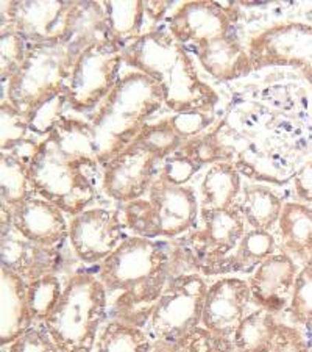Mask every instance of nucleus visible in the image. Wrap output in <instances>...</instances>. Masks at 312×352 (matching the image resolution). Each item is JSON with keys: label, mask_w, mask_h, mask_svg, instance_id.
<instances>
[{"label": "nucleus", "mask_w": 312, "mask_h": 352, "mask_svg": "<svg viewBox=\"0 0 312 352\" xmlns=\"http://www.w3.org/2000/svg\"><path fill=\"white\" fill-rule=\"evenodd\" d=\"M99 166L93 126L62 115L30 158L33 191L73 218L97 199L94 175Z\"/></svg>", "instance_id": "nucleus-1"}, {"label": "nucleus", "mask_w": 312, "mask_h": 352, "mask_svg": "<svg viewBox=\"0 0 312 352\" xmlns=\"http://www.w3.org/2000/svg\"><path fill=\"white\" fill-rule=\"evenodd\" d=\"M170 276V241L125 238L97 271L110 299L111 320L145 329Z\"/></svg>", "instance_id": "nucleus-2"}, {"label": "nucleus", "mask_w": 312, "mask_h": 352, "mask_svg": "<svg viewBox=\"0 0 312 352\" xmlns=\"http://www.w3.org/2000/svg\"><path fill=\"white\" fill-rule=\"evenodd\" d=\"M123 63L160 87L164 105L173 113H213L219 94L198 76L194 60L169 32H150L123 49Z\"/></svg>", "instance_id": "nucleus-3"}, {"label": "nucleus", "mask_w": 312, "mask_h": 352, "mask_svg": "<svg viewBox=\"0 0 312 352\" xmlns=\"http://www.w3.org/2000/svg\"><path fill=\"white\" fill-rule=\"evenodd\" d=\"M163 105L161 89L150 77L138 71L123 74L89 119L100 164L132 144Z\"/></svg>", "instance_id": "nucleus-4"}, {"label": "nucleus", "mask_w": 312, "mask_h": 352, "mask_svg": "<svg viewBox=\"0 0 312 352\" xmlns=\"http://www.w3.org/2000/svg\"><path fill=\"white\" fill-rule=\"evenodd\" d=\"M110 299L97 274L78 271L64 283V289L43 324L60 352H94L105 324Z\"/></svg>", "instance_id": "nucleus-5"}, {"label": "nucleus", "mask_w": 312, "mask_h": 352, "mask_svg": "<svg viewBox=\"0 0 312 352\" xmlns=\"http://www.w3.org/2000/svg\"><path fill=\"white\" fill-rule=\"evenodd\" d=\"M122 218L125 227L136 236L178 240L198 227V196L192 186L170 180L161 169L147 191V199L125 204Z\"/></svg>", "instance_id": "nucleus-6"}, {"label": "nucleus", "mask_w": 312, "mask_h": 352, "mask_svg": "<svg viewBox=\"0 0 312 352\" xmlns=\"http://www.w3.org/2000/svg\"><path fill=\"white\" fill-rule=\"evenodd\" d=\"M73 60L61 44H27L19 71L2 85V100L30 118L66 93Z\"/></svg>", "instance_id": "nucleus-7"}, {"label": "nucleus", "mask_w": 312, "mask_h": 352, "mask_svg": "<svg viewBox=\"0 0 312 352\" xmlns=\"http://www.w3.org/2000/svg\"><path fill=\"white\" fill-rule=\"evenodd\" d=\"M208 288L200 272H172L147 322L152 342L172 346L202 326Z\"/></svg>", "instance_id": "nucleus-8"}, {"label": "nucleus", "mask_w": 312, "mask_h": 352, "mask_svg": "<svg viewBox=\"0 0 312 352\" xmlns=\"http://www.w3.org/2000/svg\"><path fill=\"white\" fill-rule=\"evenodd\" d=\"M123 47L105 36L91 44L73 61L67 80L66 102L73 111L97 110L119 82Z\"/></svg>", "instance_id": "nucleus-9"}, {"label": "nucleus", "mask_w": 312, "mask_h": 352, "mask_svg": "<svg viewBox=\"0 0 312 352\" xmlns=\"http://www.w3.org/2000/svg\"><path fill=\"white\" fill-rule=\"evenodd\" d=\"M247 50L253 69L293 67L312 87V25L304 22L270 25L250 38Z\"/></svg>", "instance_id": "nucleus-10"}, {"label": "nucleus", "mask_w": 312, "mask_h": 352, "mask_svg": "<svg viewBox=\"0 0 312 352\" xmlns=\"http://www.w3.org/2000/svg\"><path fill=\"white\" fill-rule=\"evenodd\" d=\"M122 212L89 207L69 221V246L78 262L100 265L116 251L125 238Z\"/></svg>", "instance_id": "nucleus-11"}, {"label": "nucleus", "mask_w": 312, "mask_h": 352, "mask_svg": "<svg viewBox=\"0 0 312 352\" xmlns=\"http://www.w3.org/2000/svg\"><path fill=\"white\" fill-rule=\"evenodd\" d=\"M155 152L133 141L110 162L101 164V190L112 201L130 204L147 195L158 175Z\"/></svg>", "instance_id": "nucleus-12"}, {"label": "nucleus", "mask_w": 312, "mask_h": 352, "mask_svg": "<svg viewBox=\"0 0 312 352\" xmlns=\"http://www.w3.org/2000/svg\"><path fill=\"white\" fill-rule=\"evenodd\" d=\"M71 3L64 0H3L0 3V30L18 32L27 44H60L66 33Z\"/></svg>", "instance_id": "nucleus-13"}, {"label": "nucleus", "mask_w": 312, "mask_h": 352, "mask_svg": "<svg viewBox=\"0 0 312 352\" xmlns=\"http://www.w3.org/2000/svg\"><path fill=\"white\" fill-rule=\"evenodd\" d=\"M245 232V219L239 210L232 207L200 213V224L184 235L183 240L194 254L198 272L203 276L235 251Z\"/></svg>", "instance_id": "nucleus-14"}, {"label": "nucleus", "mask_w": 312, "mask_h": 352, "mask_svg": "<svg viewBox=\"0 0 312 352\" xmlns=\"http://www.w3.org/2000/svg\"><path fill=\"white\" fill-rule=\"evenodd\" d=\"M237 18L235 3L211 0H189L170 14L167 32L178 43H194L195 47L213 39L226 36Z\"/></svg>", "instance_id": "nucleus-15"}, {"label": "nucleus", "mask_w": 312, "mask_h": 352, "mask_svg": "<svg viewBox=\"0 0 312 352\" xmlns=\"http://www.w3.org/2000/svg\"><path fill=\"white\" fill-rule=\"evenodd\" d=\"M252 293L248 282L236 276H224L209 283L202 326L225 340H231L250 311Z\"/></svg>", "instance_id": "nucleus-16"}, {"label": "nucleus", "mask_w": 312, "mask_h": 352, "mask_svg": "<svg viewBox=\"0 0 312 352\" xmlns=\"http://www.w3.org/2000/svg\"><path fill=\"white\" fill-rule=\"evenodd\" d=\"M300 268L286 252H275L265 258L247 279L253 305L276 316L286 311Z\"/></svg>", "instance_id": "nucleus-17"}, {"label": "nucleus", "mask_w": 312, "mask_h": 352, "mask_svg": "<svg viewBox=\"0 0 312 352\" xmlns=\"http://www.w3.org/2000/svg\"><path fill=\"white\" fill-rule=\"evenodd\" d=\"M2 268L13 271L27 283L47 274H56L61 263V248H44L22 236L11 224L10 218H2Z\"/></svg>", "instance_id": "nucleus-18"}, {"label": "nucleus", "mask_w": 312, "mask_h": 352, "mask_svg": "<svg viewBox=\"0 0 312 352\" xmlns=\"http://www.w3.org/2000/svg\"><path fill=\"white\" fill-rule=\"evenodd\" d=\"M11 224L22 236L44 248H61L69 241V223L55 204L33 196L11 213Z\"/></svg>", "instance_id": "nucleus-19"}, {"label": "nucleus", "mask_w": 312, "mask_h": 352, "mask_svg": "<svg viewBox=\"0 0 312 352\" xmlns=\"http://www.w3.org/2000/svg\"><path fill=\"white\" fill-rule=\"evenodd\" d=\"M195 49L203 69L217 80H236L253 71L247 47L231 36V33L197 45Z\"/></svg>", "instance_id": "nucleus-20"}, {"label": "nucleus", "mask_w": 312, "mask_h": 352, "mask_svg": "<svg viewBox=\"0 0 312 352\" xmlns=\"http://www.w3.org/2000/svg\"><path fill=\"white\" fill-rule=\"evenodd\" d=\"M108 35L104 2H72L61 45L75 61L84 49Z\"/></svg>", "instance_id": "nucleus-21"}, {"label": "nucleus", "mask_w": 312, "mask_h": 352, "mask_svg": "<svg viewBox=\"0 0 312 352\" xmlns=\"http://www.w3.org/2000/svg\"><path fill=\"white\" fill-rule=\"evenodd\" d=\"M27 314V282L0 268V343L8 346L30 329Z\"/></svg>", "instance_id": "nucleus-22"}, {"label": "nucleus", "mask_w": 312, "mask_h": 352, "mask_svg": "<svg viewBox=\"0 0 312 352\" xmlns=\"http://www.w3.org/2000/svg\"><path fill=\"white\" fill-rule=\"evenodd\" d=\"M242 175L230 162L211 164L203 174L198 188V206L200 213L230 210L239 201L242 192Z\"/></svg>", "instance_id": "nucleus-23"}, {"label": "nucleus", "mask_w": 312, "mask_h": 352, "mask_svg": "<svg viewBox=\"0 0 312 352\" xmlns=\"http://www.w3.org/2000/svg\"><path fill=\"white\" fill-rule=\"evenodd\" d=\"M276 251V238L272 232L248 229L241 238L235 251L228 257H225L222 262L214 265L211 270H208L205 277L211 276H235L241 272H252L258 266L274 255Z\"/></svg>", "instance_id": "nucleus-24"}, {"label": "nucleus", "mask_w": 312, "mask_h": 352, "mask_svg": "<svg viewBox=\"0 0 312 352\" xmlns=\"http://www.w3.org/2000/svg\"><path fill=\"white\" fill-rule=\"evenodd\" d=\"M276 229L283 252L303 266L312 254V207L297 201H287Z\"/></svg>", "instance_id": "nucleus-25"}, {"label": "nucleus", "mask_w": 312, "mask_h": 352, "mask_svg": "<svg viewBox=\"0 0 312 352\" xmlns=\"http://www.w3.org/2000/svg\"><path fill=\"white\" fill-rule=\"evenodd\" d=\"M35 196L30 179V158L2 152L0 154V213L10 218L11 213Z\"/></svg>", "instance_id": "nucleus-26"}, {"label": "nucleus", "mask_w": 312, "mask_h": 352, "mask_svg": "<svg viewBox=\"0 0 312 352\" xmlns=\"http://www.w3.org/2000/svg\"><path fill=\"white\" fill-rule=\"evenodd\" d=\"M285 204V199L270 186L245 182L235 207L239 210L250 229L272 232L278 224Z\"/></svg>", "instance_id": "nucleus-27"}, {"label": "nucleus", "mask_w": 312, "mask_h": 352, "mask_svg": "<svg viewBox=\"0 0 312 352\" xmlns=\"http://www.w3.org/2000/svg\"><path fill=\"white\" fill-rule=\"evenodd\" d=\"M104 7L108 36L115 39L123 49L145 33L155 32L143 0H133V2L112 0V2H104Z\"/></svg>", "instance_id": "nucleus-28"}, {"label": "nucleus", "mask_w": 312, "mask_h": 352, "mask_svg": "<svg viewBox=\"0 0 312 352\" xmlns=\"http://www.w3.org/2000/svg\"><path fill=\"white\" fill-rule=\"evenodd\" d=\"M278 316L264 309H254L232 335L236 352H272L280 327Z\"/></svg>", "instance_id": "nucleus-29"}, {"label": "nucleus", "mask_w": 312, "mask_h": 352, "mask_svg": "<svg viewBox=\"0 0 312 352\" xmlns=\"http://www.w3.org/2000/svg\"><path fill=\"white\" fill-rule=\"evenodd\" d=\"M152 343L145 329L110 320L101 327L94 352H150Z\"/></svg>", "instance_id": "nucleus-30"}, {"label": "nucleus", "mask_w": 312, "mask_h": 352, "mask_svg": "<svg viewBox=\"0 0 312 352\" xmlns=\"http://www.w3.org/2000/svg\"><path fill=\"white\" fill-rule=\"evenodd\" d=\"M64 285L58 274H47L27 283V314L30 326L43 324L52 314Z\"/></svg>", "instance_id": "nucleus-31"}, {"label": "nucleus", "mask_w": 312, "mask_h": 352, "mask_svg": "<svg viewBox=\"0 0 312 352\" xmlns=\"http://www.w3.org/2000/svg\"><path fill=\"white\" fill-rule=\"evenodd\" d=\"M286 311L292 326L312 329V263L308 262L300 268Z\"/></svg>", "instance_id": "nucleus-32"}, {"label": "nucleus", "mask_w": 312, "mask_h": 352, "mask_svg": "<svg viewBox=\"0 0 312 352\" xmlns=\"http://www.w3.org/2000/svg\"><path fill=\"white\" fill-rule=\"evenodd\" d=\"M133 141L144 144L150 151L160 157V160L175 154L181 146L184 144V140L175 132L172 124L169 122V118H163L160 121L147 124L143 132H141Z\"/></svg>", "instance_id": "nucleus-33"}, {"label": "nucleus", "mask_w": 312, "mask_h": 352, "mask_svg": "<svg viewBox=\"0 0 312 352\" xmlns=\"http://www.w3.org/2000/svg\"><path fill=\"white\" fill-rule=\"evenodd\" d=\"M0 121H2V130H0V147L2 152L13 151L14 147L25 143L30 140L27 133L30 132V121L22 115L14 107H11L8 102L2 100L0 105Z\"/></svg>", "instance_id": "nucleus-34"}, {"label": "nucleus", "mask_w": 312, "mask_h": 352, "mask_svg": "<svg viewBox=\"0 0 312 352\" xmlns=\"http://www.w3.org/2000/svg\"><path fill=\"white\" fill-rule=\"evenodd\" d=\"M27 43L18 32L0 30V77L7 83L25 60Z\"/></svg>", "instance_id": "nucleus-35"}, {"label": "nucleus", "mask_w": 312, "mask_h": 352, "mask_svg": "<svg viewBox=\"0 0 312 352\" xmlns=\"http://www.w3.org/2000/svg\"><path fill=\"white\" fill-rule=\"evenodd\" d=\"M172 352H236L231 340H225L203 326L180 338L170 346Z\"/></svg>", "instance_id": "nucleus-36"}, {"label": "nucleus", "mask_w": 312, "mask_h": 352, "mask_svg": "<svg viewBox=\"0 0 312 352\" xmlns=\"http://www.w3.org/2000/svg\"><path fill=\"white\" fill-rule=\"evenodd\" d=\"M7 352H60L44 324L32 326L13 343L5 346Z\"/></svg>", "instance_id": "nucleus-37"}, {"label": "nucleus", "mask_w": 312, "mask_h": 352, "mask_svg": "<svg viewBox=\"0 0 312 352\" xmlns=\"http://www.w3.org/2000/svg\"><path fill=\"white\" fill-rule=\"evenodd\" d=\"M272 352H311V349L302 329L280 322Z\"/></svg>", "instance_id": "nucleus-38"}, {"label": "nucleus", "mask_w": 312, "mask_h": 352, "mask_svg": "<svg viewBox=\"0 0 312 352\" xmlns=\"http://www.w3.org/2000/svg\"><path fill=\"white\" fill-rule=\"evenodd\" d=\"M293 192L297 202L312 206V160L293 174Z\"/></svg>", "instance_id": "nucleus-39"}, {"label": "nucleus", "mask_w": 312, "mask_h": 352, "mask_svg": "<svg viewBox=\"0 0 312 352\" xmlns=\"http://www.w3.org/2000/svg\"><path fill=\"white\" fill-rule=\"evenodd\" d=\"M150 352H172L169 344L164 343H152V351Z\"/></svg>", "instance_id": "nucleus-40"}, {"label": "nucleus", "mask_w": 312, "mask_h": 352, "mask_svg": "<svg viewBox=\"0 0 312 352\" xmlns=\"http://www.w3.org/2000/svg\"><path fill=\"white\" fill-rule=\"evenodd\" d=\"M308 262H309V263H312V254H311V257H309ZM308 262H306V263H308Z\"/></svg>", "instance_id": "nucleus-41"}, {"label": "nucleus", "mask_w": 312, "mask_h": 352, "mask_svg": "<svg viewBox=\"0 0 312 352\" xmlns=\"http://www.w3.org/2000/svg\"><path fill=\"white\" fill-rule=\"evenodd\" d=\"M2 352H7V348H5V346H2Z\"/></svg>", "instance_id": "nucleus-42"}]
</instances>
